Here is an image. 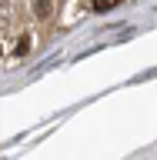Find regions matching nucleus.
<instances>
[{
	"label": "nucleus",
	"mask_w": 157,
	"mask_h": 160,
	"mask_svg": "<svg viewBox=\"0 0 157 160\" xmlns=\"http://www.w3.org/2000/svg\"><path fill=\"white\" fill-rule=\"evenodd\" d=\"M34 10H37L40 17H50V13H54V10H57V7H54V3H37V7H34Z\"/></svg>",
	"instance_id": "obj_1"
},
{
	"label": "nucleus",
	"mask_w": 157,
	"mask_h": 160,
	"mask_svg": "<svg viewBox=\"0 0 157 160\" xmlns=\"http://www.w3.org/2000/svg\"><path fill=\"white\" fill-rule=\"evenodd\" d=\"M27 50H30V40H27V37H20V43H17V53H27Z\"/></svg>",
	"instance_id": "obj_2"
}]
</instances>
